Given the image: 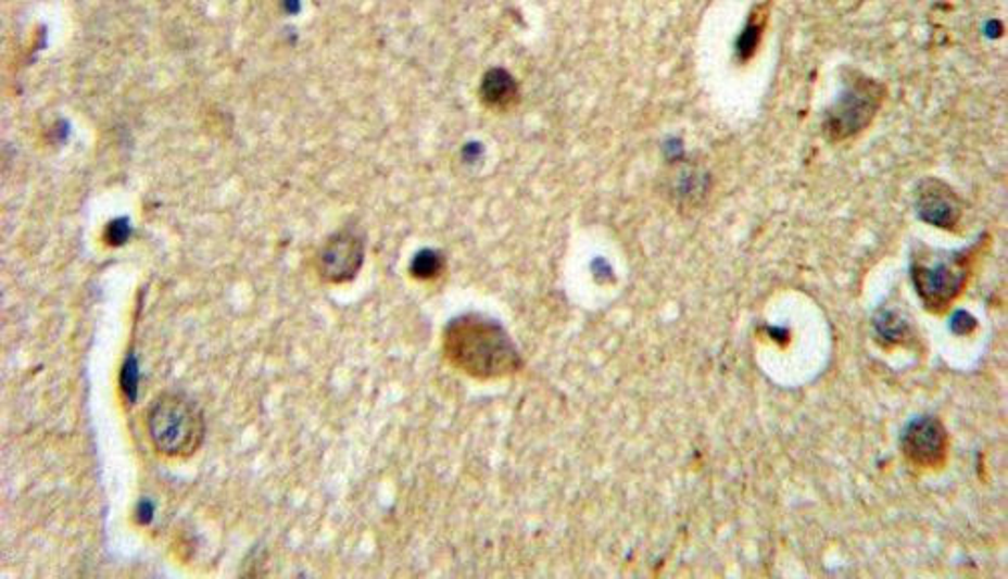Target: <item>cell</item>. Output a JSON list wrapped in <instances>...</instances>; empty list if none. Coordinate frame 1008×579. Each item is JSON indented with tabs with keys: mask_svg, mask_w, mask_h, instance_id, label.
Masks as SVG:
<instances>
[{
	"mask_svg": "<svg viewBox=\"0 0 1008 579\" xmlns=\"http://www.w3.org/2000/svg\"><path fill=\"white\" fill-rule=\"evenodd\" d=\"M443 354L477 380L509 377L521 368V354L504 326L483 314L453 318L443 330Z\"/></svg>",
	"mask_w": 1008,
	"mask_h": 579,
	"instance_id": "obj_1",
	"label": "cell"
},
{
	"mask_svg": "<svg viewBox=\"0 0 1008 579\" xmlns=\"http://www.w3.org/2000/svg\"><path fill=\"white\" fill-rule=\"evenodd\" d=\"M984 238L965 250H932L922 248L914 252L910 264V280L914 290L932 314H942L960 298L972 276L974 260L981 254Z\"/></svg>",
	"mask_w": 1008,
	"mask_h": 579,
	"instance_id": "obj_2",
	"label": "cell"
},
{
	"mask_svg": "<svg viewBox=\"0 0 1008 579\" xmlns=\"http://www.w3.org/2000/svg\"><path fill=\"white\" fill-rule=\"evenodd\" d=\"M887 87L864 71L847 67L842 71V91L826 111L821 131L830 143H845L864 134L880 109L884 108Z\"/></svg>",
	"mask_w": 1008,
	"mask_h": 579,
	"instance_id": "obj_3",
	"label": "cell"
},
{
	"mask_svg": "<svg viewBox=\"0 0 1008 579\" xmlns=\"http://www.w3.org/2000/svg\"><path fill=\"white\" fill-rule=\"evenodd\" d=\"M148 432L160 455L191 457L204 443V415L188 394L162 392L148 411Z\"/></svg>",
	"mask_w": 1008,
	"mask_h": 579,
	"instance_id": "obj_4",
	"label": "cell"
},
{
	"mask_svg": "<svg viewBox=\"0 0 1008 579\" xmlns=\"http://www.w3.org/2000/svg\"><path fill=\"white\" fill-rule=\"evenodd\" d=\"M899 449L904 458L920 471H936L946 465L950 437L941 418L934 415L914 417L902 431Z\"/></svg>",
	"mask_w": 1008,
	"mask_h": 579,
	"instance_id": "obj_5",
	"label": "cell"
},
{
	"mask_svg": "<svg viewBox=\"0 0 1008 579\" xmlns=\"http://www.w3.org/2000/svg\"><path fill=\"white\" fill-rule=\"evenodd\" d=\"M365 242L353 228L341 229L332 234L320 246L314 266L318 276L328 284L351 282L363 268Z\"/></svg>",
	"mask_w": 1008,
	"mask_h": 579,
	"instance_id": "obj_6",
	"label": "cell"
},
{
	"mask_svg": "<svg viewBox=\"0 0 1008 579\" xmlns=\"http://www.w3.org/2000/svg\"><path fill=\"white\" fill-rule=\"evenodd\" d=\"M914 210L918 219L946 231H956L965 214L960 196L938 177H924L918 181L914 189Z\"/></svg>",
	"mask_w": 1008,
	"mask_h": 579,
	"instance_id": "obj_7",
	"label": "cell"
},
{
	"mask_svg": "<svg viewBox=\"0 0 1008 579\" xmlns=\"http://www.w3.org/2000/svg\"><path fill=\"white\" fill-rule=\"evenodd\" d=\"M713 179L698 163L682 162L665 177L668 202L681 212H695L709 198Z\"/></svg>",
	"mask_w": 1008,
	"mask_h": 579,
	"instance_id": "obj_8",
	"label": "cell"
},
{
	"mask_svg": "<svg viewBox=\"0 0 1008 579\" xmlns=\"http://www.w3.org/2000/svg\"><path fill=\"white\" fill-rule=\"evenodd\" d=\"M479 99L491 111L507 113L519 103L518 81L505 68H490L479 87Z\"/></svg>",
	"mask_w": 1008,
	"mask_h": 579,
	"instance_id": "obj_9",
	"label": "cell"
},
{
	"mask_svg": "<svg viewBox=\"0 0 1008 579\" xmlns=\"http://www.w3.org/2000/svg\"><path fill=\"white\" fill-rule=\"evenodd\" d=\"M873 330H875L878 340L884 342L886 347L908 344V338H910V324L894 311L878 312V316L873 318Z\"/></svg>",
	"mask_w": 1008,
	"mask_h": 579,
	"instance_id": "obj_10",
	"label": "cell"
},
{
	"mask_svg": "<svg viewBox=\"0 0 1008 579\" xmlns=\"http://www.w3.org/2000/svg\"><path fill=\"white\" fill-rule=\"evenodd\" d=\"M765 21H767V9L765 13L751 14L749 23H747V28L743 30L741 39H739V45H736V54L743 63H747L753 54L757 53V47L759 42L764 39V28Z\"/></svg>",
	"mask_w": 1008,
	"mask_h": 579,
	"instance_id": "obj_11",
	"label": "cell"
},
{
	"mask_svg": "<svg viewBox=\"0 0 1008 579\" xmlns=\"http://www.w3.org/2000/svg\"><path fill=\"white\" fill-rule=\"evenodd\" d=\"M441 269H443V256L433 250L419 252L411 262V274L419 280H431L441 274Z\"/></svg>",
	"mask_w": 1008,
	"mask_h": 579,
	"instance_id": "obj_12",
	"label": "cell"
},
{
	"mask_svg": "<svg viewBox=\"0 0 1008 579\" xmlns=\"http://www.w3.org/2000/svg\"><path fill=\"white\" fill-rule=\"evenodd\" d=\"M137 363L134 356H129L122 368V392L125 401L131 404L137 399Z\"/></svg>",
	"mask_w": 1008,
	"mask_h": 579,
	"instance_id": "obj_13",
	"label": "cell"
},
{
	"mask_svg": "<svg viewBox=\"0 0 1008 579\" xmlns=\"http://www.w3.org/2000/svg\"><path fill=\"white\" fill-rule=\"evenodd\" d=\"M131 229H129V222L127 219H115L111 222L108 226V231H105V240L111 243V246H122V243L127 242Z\"/></svg>",
	"mask_w": 1008,
	"mask_h": 579,
	"instance_id": "obj_14",
	"label": "cell"
},
{
	"mask_svg": "<svg viewBox=\"0 0 1008 579\" xmlns=\"http://www.w3.org/2000/svg\"><path fill=\"white\" fill-rule=\"evenodd\" d=\"M137 513H139V521H141V524H148V521L151 519L150 503H141V505H139V509H137Z\"/></svg>",
	"mask_w": 1008,
	"mask_h": 579,
	"instance_id": "obj_15",
	"label": "cell"
}]
</instances>
